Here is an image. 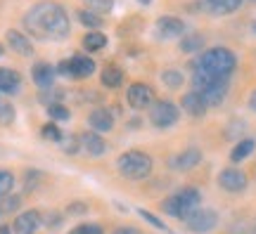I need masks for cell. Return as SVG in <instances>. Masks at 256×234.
I'll list each match as a JSON object with an SVG mask.
<instances>
[{"label":"cell","instance_id":"17","mask_svg":"<svg viewBox=\"0 0 256 234\" xmlns=\"http://www.w3.org/2000/svg\"><path fill=\"white\" fill-rule=\"evenodd\" d=\"M19 88H22V76L14 69L0 66V92L14 95V92H19Z\"/></svg>","mask_w":256,"mask_h":234},{"label":"cell","instance_id":"4","mask_svg":"<svg viewBox=\"0 0 256 234\" xmlns=\"http://www.w3.org/2000/svg\"><path fill=\"white\" fill-rule=\"evenodd\" d=\"M116 168L128 180H145L152 173V159L147 154L138 152V149H130V152H124L116 159Z\"/></svg>","mask_w":256,"mask_h":234},{"label":"cell","instance_id":"40","mask_svg":"<svg viewBox=\"0 0 256 234\" xmlns=\"http://www.w3.org/2000/svg\"><path fill=\"white\" fill-rule=\"evenodd\" d=\"M0 234H12V232H10L8 225H0Z\"/></svg>","mask_w":256,"mask_h":234},{"label":"cell","instance_id":"42","mask_svg":"<svg viewBox=\"0 0 256 234\" xmlns=\"http://www.w3.org/2000/svg\"><path fill=\"white\" fill-rule=\"evenodd\" d=\"M2 54H5V47H2V45H0V57H2Z\"/></svg>","mask_w":256,"mask_h":234},{"label":"cell","instance_id":"36","mask_svg":"<svg viewBox=\"0 0 256 234\" xmlns=\"http://www.w3.org/2000/svg\"><path fill=\"white\" fill-rule=\"evenodd\" d=\"M57 73H64V76H72V59H64V62L57 64Z\"/></svg>","mask_w":256,"mask_h":234},{"label":"cell","instance_id":"32","mask_svg":"<svg viewBox=\"0 0 256 234\" xmlns=\"http://www.w3.org/2000/svg\"><path fill=\"white\" fill-rule=\"evenodd\" d=\"M69 234H104V230L100 225H92V223H83V225L74 227Z\"/></svg>","mask_w":256,"mask_h":234},{"label":"cell","instance_id":"15","mask_svg":"<svg viewBox=\"0 0 256 234\" xmlns=\"http://www.w3.org/2000/svg\"><path fill=\"white\" fill-rule=\"evenodd\" d=\"M180 107L190 114V116H204L206 114V102H204V97H202L197 90H192V92H185L183 99H180Z\"/></svg>","mask_w":256,"mask_h":234},{"label":"cell","instance_id":"22","mask_svg":"<svg viewBox=\"0 0 256 234\" xmlns=\"http://www.w3.org/2000/svg\"><path fill=\"white\" fill-rule=\"evenodd\" d=\"M214 14H230L242 5V0H204Z\"/></svg>","mask_w":256,"mask_h":234},{"label":"cell","instance_id":"7","mask_svg":"<svg viewBox=\"0 0 256 234\" xmlns=\"http://www.w3.org/2000/svg\"><path fill=\"white\" fill-rule=\"evenodd\" d=\"M185 225L190 227L192 232L204 234V232H209V230H214V227L218 225V213L211 211V208H197V211L185 220Z\"/></svg>","mask_w":256,"mask_h":234},{"label":"cell","instance_id":"8","mask_svg":"<svg viewBox=\"0 0 256 234\" xmlns=\"http://www.w3.org/2000/svg\"><path fill=\"white\" fill-rule=\"evenodd\" d=\"M218 185L226 192H242V189L247 187V175L242 171H238V168H226V171L218 173Z\"/></svg>","mask_w":256,"mask_h":234},{"label":"cell","instance_id":"41","mask_svg":"<svg viewBox=\"0 0 256 234\" xmlns=\"http://www.w3.org/2000/svg\"><path fill=\"white\" fill-rule=\"evenodd\" d=\"M138 2H140V5H150L152 0H138Z\"/></svg>","mask_w":256,"mask_h":234},{"label":"cell","instance_id":"43","mask_svg":"<svg viewBox=\"0 0 256 234\" xmlns=\"http://www.w3.org/2000/svg\"><path fill=\"white\" fill-rule=\"evenodd\" d=\"M254 31H256V21H254Z\"/></svg>","mask_w":256,"mask_h":234},{"label":"cell","instance_id":"30","mask_svg":"<svg viewBox=\"0 0 256 234\" xmlns=\"http://www.w3.org/2000/svg\"><path fill=\"white\" fill-rule=\"evenodd\" d=\"M48 116L52 118V121H66L69 118V109L64 107V104H50L48 107Z\"/></svg>","mask_w":256,"mask_h":234},{"label":"cell","instance_id":"13","mask_svg":"<svg viewBox=\"0 0 256 234\" xmlns=\"http://www.w3.org/2000/svg\"><path fill=\"white\" fill-rule=\"evenodd\" d=\"M88 126H90V130H95V133H110L112 128H114V116L110 114V109L98 107L90 111Z\"/></svg>","mask_w":256,"mask_h":234},{"label":"cell","instance_id":"16","mask_svg":"<svg viewBox=\"0 0 256 234\" xmlns=\"http://www.w3.org/2000/svg\"><path fill=\"white\" fill-rule=\"evenodd\" d=\"M200 95L204 97L206 107H218L220 102L226 99V95H228V78H220V81H216L211 88H206V90L200 92Z\"/></svg>","mask_w":256,"mask_h":234},{"label":"cell","instance_id":"38","mask_svg":"<svg viewBox=\"0 0 256 234\" xmlns=\"http://www.w3.org/2000/svg\"><path fill=\"white\" fill-rule=\"evenodd\" d=\"M86 211V206L83 204H76V206H69V213H83Z\"/></svg>","mask_w":256,"mask_h":234},{"label":"cell","instance_id":"37","mask_svg":"<svg viewBox=\"0 0 256 234\" xmlns=\"http://www.w3.org/2000/svg\"><path fill=\"white\" fill-rule=\"evenodd\" d=\"M112 234H142L138 227H130V225H124V227H116Z\"/></svg>","mask_w":256,"mask_h":234},{"label":"cell","instance_id":"14","mask_svg":"<svg viewBox=\"0 0 256 234\" xmlns=\"http://www.w3.org/2000/svg\"><path fill=\"white\" fill-rule=\"evenodd\" d=\"M38 225H40V213H38V211H24V213H19V216L14 218L12 230L17 234H34Z\"/></svg>","mask_w":256,"mask_h":234},{"label":"cell","instance_id":"12","mask_svg":"<svg viewBox=\"0 0 256 234\" xmlns=\"http://www.w3.org/2000/svg\"><path fill=\"white\" fill-rule=\"evenodd\" d=\"M156 33L162 38H178L185 36V24L178 17H159L156 19Z\"/></svg>","mask_w":256,"mask_h":234},{"label":"cell","instance_id":"31","mask_svg":"<svg viewBox=\"0 0 256 234\" xmlns=\"http://www.w3.org/2000/svg\"><path fill=\"white\" fill-rule=\"evenodd\" d=\"M62 142V149L66 154H76L78 149H81V142H78V135H66V137H62L60 140Z\"/></svg>","mask_w":256,"mask_h":234},{"label":"cell","instance_id":"35","mask_svg":"<svg viewBox=\"0 0 256 234\" xmlns=\"http://www.w3.org/2000/svg\"><path fill=\"white\" fill-rule=\"evenodd\" d=\"M140 216L145 218V220H147V223H150V225H154L156 230H166V225H164V223H162V220H156V218L152 216V213H147V211H140Z\"/></svg>","mask_w":256,"mask_h":234},{"label":"cell","instance_id":"9","mask_svg":"<svg viewBox=\"0 0 256 234\" xmlns=\"http://www.w3.org/2000/svg\"><path fill=\"white\" fill-rule=\"evenodd\" d=\"M31 76H34V83H36L40 90H50L52 81H55V76H57V66H52V64H48V62H38V64H34Z\"/></svg>","mask_w":256,"mask_h":234},{"label":"cell","instance_id":"3","mask_svg":"<svg viewBox=\"0 0 256 234\" xmlns=\"http://www.w3.org/2000/svg\"><path fill=\"white\" fill-rule=\"evenodd\" d=\"M200 201H202V194H200V189H194V187H183L180 192H176L174 197H168L162 204V208H164L168 216H174V218H180V220H188V218L200 208Z\"/></svg>","mask_w":256,"mask_h":234},{"label":"cell","instance_id":"11","mask_svg":"<svg viewBox=\"0 0 256 234\" xmlns=\"http://www.w3.org/2000/svg\"><path fill=\"white\" fill-rule=\"evenodd\" d=\"M78 142H81V149L86 154H90V156H102V154L107 152V142L100 137V133H95V130H86L78 135Z\"/></svg>","mask_w":256,"mask_h":234},{"label":"cell","instance_id":"29","mask_svg":"<svg viewBox=\"0 0 256 234\" xmlns=\"http://www.w3.org/2000/svg\"><path fill=\"white\" fill-rule=\"evenodd\" d=\"M12 123H14V107L0 99V126H12Z\"/></svg>","mask_w":256,"mask_h":234},{"label":"cell","instance_id":"6","mask_svg":"<svg viewBox=\"0 0 256 234\" xmlns=\"http://www.w3.org/2000/svg\"><path fill=\"white\" fill-rule=\"evenodd\" d=\"M126 99L136 111H142V109H150L154 104V90L147 83H133V85H128Z\"/></svg>","mask_w":256,"mask_h":234},{"label":"cell","instance_id":"25","mask_svg":"<svg viewBox=\"0 0 256 234\" xmlns=\"http://www.w3.org/2000/svg\"><path fill=\"white\" fill-rule=\"evenodd\" d=\"M76 14H78V21H81L86 28H90V31H98V28L102 26V17H100V14H95V12H90L88 7L78 9Z\"/></svg>","mask_w":256,"mask_h":234},{"label":"cell","instance_id":"34","mask_svg":"<svg viewBox=\"0 0 256 234\" xmlns=\"http://www.w3.org/2000/svg\"><path fill=\"white\" fill-rule=\"evenodd\" d=\"M43 137H46V140H52V142H60L64 135L55 123H48V126H43Z\"/></svg>","mask_w":256,"mask_h":234},{"label":"cell","instance_id":"27","mask_svg":"<svg viewBox=\"0 0 256 234\" xmlns=\"http://www.w3.org/2000/svg\"><path fill=\"white\" fill-rule=\"evenodd\" d=\"M86 5H88V9L95 12V14H104V12H112L114 0H86Z\"/></svg>","mask_w":256,"mask_h":234},{"label":"cell","instance_id":"23","mask_svg":"<svg viewBox=\"0 0 256 234\" xmlns=\"http://www.w3.org/2000/svg\"><path fill=\"white\" fill-rule=\"evenodd\" d=\"M104 45H107V38H104V33H100V31H88V33L83 36V47L90 50V52H98V50H102Z\"/></svg>","mask_w":256,"mask_h":234},{"label":"cell","instance_id":"18","mask_svg":"<svg viewBox=\"0 0 256 234\" xmlns=\"http://www.w3.org/2000/svg\"><path fill=\"white\" fill-rule=\"evenodd\" d=\"M8 45L14 50L17 54H22V57H28V54L34 52L31 50V43H28V38L22 33V31H8Z\"/></svg>","mask_w":256,"mask_h":234},{"label":"cell","instance_id":"26","mask_svg":"<svg viewBox=\"0 0 256 234\" xmlns=\"http://www.w3.org/2000/svg\"><path fill=\"white\" fill-rule=\"evenodd\" d=\"M162 81H164L166 88H180L183 85V73L178 71V69H166L164 73H162Z\"/></svg>","mask_w":256,"mask_h":234},{"label":"cell","instance_id":"39","mask_svg":"<svg viewBox=\"0 0 256 234\" xmlns=\"http://www.w3.org/2000/svg\"><path fill=\"white\" fill-rule=\"evenodd\" d=\"M249 109H254V111H256V90L249 95Z\"/></svg>","mask_w":256,"mask_h":234},{"label":"cell","instance_id":"28","mask_svg":"<svg viewBox=\"0 0 256 234\" xmlns=\"http://www.w3.org/2000/svg\"><path fill=\"white\" fill-rule=\"evenodd\" d=\"M14 187V175L10 171H0V199H5Z\"/></svg>","mask_w":256,"mask_h":234},{"label":"cell","instance_id":"21","mask_svg":"<svg viewBox=\"0 0 256 234\" xmlns=\"http://www.w3.org/2000/svg\"><path fill=\"white\" fill-rule=\"evenodd\" d=\"M206 45V38L197 33V31H192V33H185L183 40H180V50L183 52H197V50H204Z\"/></svg>","mask_w":256,"mask_h":234},{"label":"cell","instance_id":"5","mask_svg":"<svg viewBox=\"0 0 256 234\" xmlns=\"http://www.w3.org/2000/svg\"><path fill=\"white\" fill-rule=\"evenodd\" d=\"M178 118H180V111H178L174 102L164 99V102H154L150 107V121H152L154 128H171L178 123Z\"/></svg>","mask_w":256,"mask_h":234},{"label":"cell","instance_id":"20","mask_svg":"<svg viewBox=\"0 0 256 234\" xmlns=\"http://www.w3.org/2000/svg\"><path fill=\"white\" fill-rule=\"evenodd\" d=\"M254 147H256V142L252 140V137H244V140H240V142L235 144V149L230 152V161H232V163L244 161L249 154L254 152Z\"/></svg>","mask_w":256,"mask_h":234},{"label":"cell","instance_id":"2","mask_svg":"<svg viewBox=\"0 0 256 234\" xmlns=\"http://www.w3.org/2000/svg\"><path fill=\"white\" fill-rule=\"evenodd\" d=\"M194 66L204 69L211 76H218V78H228L230 73L235 71L238 66V57L232 54V50L228 47H211V50H204L200 54V59Z\"/></svg>","mask_w":256,"mask_h":234},{"label":"cell","instance_id":"1","mask_svg":"<svg viewBox=\"0 0 256 234\" xmlns=\"http://www.w3.org/2000/svg\"><path fill=\"white\" fill-rule=\"evenodd\" d=\"M24 28L38 40H64L69 36V14L60 2L43 0L24 14Z\"/></svg>","mask_w":256,"mask_h":234},{"label":"cell","instance_id":"10","mask_svg":"<svg viewBox=\"0 0 256 234\" xmlns=\"http://www.w3.org/2000/svg\"><path fill=\"white\" fill-rule=\"evenodd\" d=\"M200 163H202V152L197 147H188V149H183L178 156L171 159V168H174V171H192V168L200 166Z\"/></svg>","mask_w":256,"mask_h":234},{"label":"cell","instance_id":"24","mask_svg":"<svg viewBox=\"0 0 256 234\" xmlns=\"http://www.w3.org/2000/svg\"><path fill=\"white\" fill-rule=\"evenodd\" d=\"M121 81H124V73H121L119 66H107L102 71V85L104 88H119Z\"/></svg>","mask_w":256,"mask_h":234},{"label":"cell","instance_id":"33","mask_svg":"<svg viewBox=\"0 0 256 234\" xmlns=\"http://www.w3.org/2000/svg\"><path fill=\"white\" fill-rule=\"evenodd\" d=\"M19 204H22V199L19 197H5L0 201V213H12V211H17Z\"/></svg>","mask_w":256,"mask_h":234},{"label":"cell","instance_id":"19","mask_svg":"<svg viewBox=\"0 0 256 234\" xmlns=\"http://www.w3.org/2000/svg\"><path fill=\"white\" fill-rule=\"evenodd\" d=\"M95 71V64L90 57H74L72 59V76L74 78H88Z\"/></svg>","mask_w":256,"mask_h":234}]
</instances>
